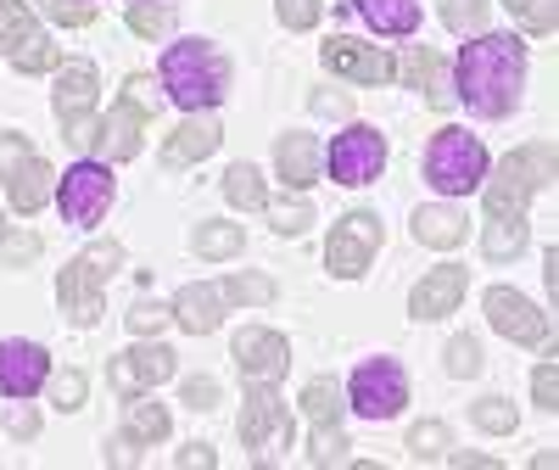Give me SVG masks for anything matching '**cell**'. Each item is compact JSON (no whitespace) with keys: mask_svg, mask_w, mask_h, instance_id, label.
Wrapping results in <instances>:
<instances>
[{"mask_svg":"<svg viewBox=\"0 0 559 470\" xmlns=\"http://www.w3.org/2000/svg\"><path fill=\"white\" fill-rule=\"evenodd\" d=\"M23 157H34V146H28V140L23 134H0V179H7Z\"/></svg>","mask_w":559,"mask_h":470,"instance_id":"cell-49","label":"cell"},{"mask_svg":"<svg viewBox=\"0 0 559 470\" xmlns=\"http://www.w3.org/2000/svg\"><path fill=\"white\" fill-rule=\"evenodd\" d=\"M57 45L45 39V34H34V39H23L17 51H12V62H17V73H45V68H57Z\"/></svg>","mask_w":559,"mask_h":470,"instance_id":"cell-37","label":"cell"},{"mask_svg":"<svg viewBox=\"0 0 559 470\" xmlns=\"http://www.w3.org/2000/svg\"><path fill=\"white\" fill-rule=\"evenodd\" d=\"M112 269H123V247H118V242H96L90 252H79V258L62 269V280H57L62 314L79 319V325H96V319H102V280H107Z\"/></svg>","mask_w":559,"mask_h":470,"instance_id":"cell-4","label":"cell"},{"mask_svg":"<svg viewBox=\"0 0 559 470\" xmlns=\"http://www.w3.org/2000/svg\"><path fill=\"white\" fill-rule=\"evenodd\" d=\"M453 465H459V470H498L492 454H453Z\"/></svg>","mask_w":559,"mask_h":470,"instance_id":"cell-54","label":"cell"},{"mask_svg":"<svg viewBox=\"0 0 559 470\" xmlns=\"http://www.w3.org/2000/svg\"><path fill=\"white\" fill-rule=\"evenodd\" d=\"M471 420L481 432H492V437H509L521 426V414H515V403L509 398H481V403H471Z\"/></svg>","mask_w":559,"mask_h":470,"instance_id":"cell-33","label":"cell"},{"mask_svg":"<svg viewBox=\"0 0 559 470\" xmlns=\"http://www.w3.org/2000/svg\"><path fill=\"white\" fill-rule=\"evenodd\" d=\"M442 23L459 34H487V0H442Z\"/></svg>","mask_w":559,"mask_h":470,"instance_id":"cell-36","label":"cell"},{"mask_svg":"<svg viewBox=\"0 0 559 470\" xmlns=\"http://www.w3.org/2000/svg\"><path fill=\"white\" fill-rule=\"evenodd\" d=\"M280 179H286V191H308V185L319 179L324 168V152H319V140L313 134H280Z\"/></svg>","mask_w":559,"mask_h":470,"instance_id":"cell-20","label":"cell"},{"mask_svg":"<svg viewBox=\"0 0 559 470\" xmlns=\"http://www.w3.org/2000/svg\"><path fill=\"white\" fill-rule=\"evenodd\" d=\"M84 392H90V381H84V369H62L57 375V387H51V398H57V409H84Z\"/></svg>","mask_w":559,"mask_h":470,"instance_id":"cell-43","label":"cell"},{"mask_svg":"<svg viewBox=\"0 0 559 470\" xmlns=\"http://www.w3.org/2000/svg\"><path fill=\"white\" fill-rule=\"evenodd\" d=\"M168 375H174V348H157V342L129 348L123 359H112V387L118 392H146V387L168 381Z\"/></svg>","mask_w":559,"mask_h":470,"instance_id":"cell-16","label":"cell"},{"mask_svg":"<svg viewBox=\"0 0 559 470\" xmlns=\"http://www.w3.org/2000/svg\"><path fill=\"white\" fill-rule=\"evenodd\" d=\"M274 12H280V23H286V28H313L324 17L319 0H274Z\"/></svg>","mask_w":559,"mask_h":470,"instance_id":"cell-44","label":"cell"},{"mask_svg":"<svg viewBox=\"0 0 559 470\" xmlns=\"http://www.w3.org/2000/svg\"><path fill=\"white\" fill-rule=\"evenodd\" d=\"M129 28L146 34V39H168L174 34V7L168 0H140V7H129Z\"/></svg>","mask_w":559,"mask_h":470,"instance_id":"cell-32","label":"cell"},{"mask_svg":"<svg viewBox=\"0 0 559 470\" xmlns=\"http://www.w3.org/2000/svg\"><path fill=\"white\" fill-rule=\"evenodd\" d=\"M548 179H554V146H548V140H537V146H526V152H509L498 163V179L492 185H503V191H515V197L532 202Z\"/></svg>","mask_w":559,"mask_h":470,"instance_id":"cell-14","label":"cell"},{"mask_svg":"<svg viewBox=\"0 0 559 470\" xmlns=\"http://www.w3.org/2000/svg\"><path fill=\"white\" fill-rule=\"evenodd\" d=\"M408 454H414L419 465L442 459V454H448V426H442V420H419V426L408 432Z\"/></svg>","mask_w":559,"mask_h":470,"instance_id":"cell-35","label":"cell"},{"mask_svg":"<svg viewBox=\"0 0 559 470\" xmlns=\"http://www.w3.org/2000/svg\"><path fill=\"white\" fill-rule=\"evenodd\" d=\"M397 73H403L414 90H426L437 107H453V90H448V79H442V57L431 51V45H408L403 62H397Z\"/></svg>","mask_w":559,"mask_h":470,"instance_id":"cell-23","label":"cell"},{"mask_svg":"<svg viewBox=\"0 0 559 470\" xmlns=\"http://www.w3.org/2000/svg\"><path fill=\"white\" fill-rule=\"evenodd\" d=\"M179 465H185V470H207V465H218V454H213L207 443H191V448L179 454Z\"/></svg>","mask_w":559,"mask_h":470,"instance_id":"cell-51","label":"cell"},{"mask_svg":"<svg viewBox=\"0 0 559 470\" xmlns=\"http://www.w3.org/2000/svg\"><path fill=\"white\" fill-rule=\"evenodd\" d=\"M163 84H168V102L185 113H213L229 90V62L213 51L207 39H179L168 45L163 57Z\"/></svg>","mask_w":559,"mask_h":470,"instance_id":"cell-2","label":"cell"},{"mask_svg":"<svg viewBox=\"0 0 559 470\" xmlns=\"http://www.w3.org/2000/svg\"><path fill=\"white\" fill-rule=\"evenodd\" d=\"M62 140L73 152H90L96 146V118H73V124H62Z\"/></svg>","mask_w":559,"mask_h":470,"instance_id":"cell-50","label":"cell"},{"mask_svg":"<svg viewBox=\"0 0 559 470\" xmlns=\"http://www.w3.org/2000/svg\"><path fill=\"white\" fill-rule=\"evenodd\" d=\"M414 235L426 247H459L464 235H471V219H464L459 208H419L414 213Z\"/></svg>","mask_w":559,"mask_h":470,"instance_id":"cell-25","label":"cell"},{"mask_svg":"<svg viewBox=\"0 0 559 470\" xmlns=\"http://www.w3.org/2000/svg\"><path fill=\"white\" fill-rule=\"evenodd\" d=\"M185 403L191 409H218V381L213 375H191V381H185Z\"/></svg>","mask_w":559,"mask_h":470,"instance_id":"cell-46","label":"cell"},{"mask_svg":"<svg viewBox=\"0 0 559 470\" xmlns=\"http://www.w3.org/2000/svg\"><path fill=\"white\" fill-rule=\"evenodd\" d=\"M376 247H381V219L376 213H347L331 230V242H324V263L342 280H358L369 269V258H376Z\"/></svg>","mask_w":559,"mask_h":470,"instance_id":"cell-8","label":"cell"},{"mask_svg":"<svg viewBox=\"0 0 559 470\" xmlns=\"http://www.w3.org/2000/svg\"><path fill=\"white\" fill-rule=\"evenodd\" d=\"M324 68L353 79V84H386L397 79V62L386 51H376V45H364L353 34H336V39H324Z\"/></svg>","mask_w":559,"mask_h":470,"instance_id":"cell-9","label":"cell"},{"mask_svg":"<svg viewBox=\"0 0 559 470\" xmlns=\"http://www.w3.org/2000/svg\"><path fill=\"white\" fill-rule=\"evenodd\" d=\"M140 129H146V107H134L129 96L96 124V146L90 152H102V163H129L140 152Z\"/></svg>","mask_w":559,"mask_h":470,"instance_id":"cell-13","label":"cell"},{"mask_svg":"<svg viewBox=\"0 0 559 470\" xmlns=\"http://www.w3.org/2000/svg\"><path fill=\"white\" fill-rule=\"evenodd\" d=\"M353 12L376 34H414L419 28V0H353Z\"/></svg>","mask_w":559,"mask_h":470,"instance_id":"cell-24","label":"cell"},{"mask_svg":"<svg viewBox=\"0 0 559 470\" xmlns=\"http://www.w3.org/2000/svg\"><path fill=\"white\" fill-rule=\"evenodd\" d=\"M218 140H224V129H218L213 113L185 118V124L168 134V146H163V168H191V163H202L207 152H218Z\"/></svg>","mask_w":559,"mask_h":470,"instance_id":"cell-17","label":"cell"},{"mask_svg":"<svg viewBox=\"0 0 559 470\" xmlns=\"http://www.w3.org/2000/svg\"><path fill=\"white\" fill-rule=\"evenodd\" d=\"M7 426H12V437H34V432H39V420H34L28 409H12V420H7Z\"/></svg>","mask_w":559,"mask_h":470,"instance_id":"cell-52","label":"cell"},{"mask_svg":"<svg viewBox=\"0 0 559 470\" xmlns=\"http://www.w3.org/2000/svg\"><path fill=\"white\" fill-rule=\"evenodd\" d=\"M51 375V359L34 342H0V392L7 398H34Z\"/></svg>","mask_w":559,"mask_h":470,"instance_id":"cell-12","label":"cell"},{"mask_svg":"<svg viewBox=\"0 0 559 470\" xmlns=\"http://www.w3.org/2000/svg\"><path fill=\"white\" fill-rule=\"evenodd\" d=\"M481 308H487V319H492V331H503L509 342H526V348L548 342V319H543V314H537L521 292L492 286V292L481 297Z\"/></svg>","mask_w":559,"mask_h":470,"instance_id":"cell-10","label":"cell"},{"mask_svg":"<svg viewBox=\"0 0 559 470\" xmlns=\"http://www.w3.org/2000/svg\"><path fill=\"white\" fill-rule=\"evenodd\" d=\"M224 197L236 202V208H247V213H258V208L269 202V191H263V179H258L252 163H236V168L224 174Z\"/></svg>","mask_w":559,"mask_h":470,"instance_id":"cell-29","label":"cell"},{"mask_svg":"<svg viewBox=\"0 0 559 470\" xmlns=\"http://www.w3.org/2000/svg\"><path fill=\"white\" fill-rule=\"evenodd\" d=\"M34 258H39V235L34 230H17V235L0 230V263L17 269V263H34Z\"/></svg>","mask_w":559,"mask_h":470,"instance_id":"cell-38","label":"cell"},{"mask_svg":"<svg viewBox=\"0 0 559 470\" xmlns=\"http://www.w3.org/2000/svg\"><path fill=\"white\" fill-rule=\"evenodd\" d=\"M274 297V280L269 274H236L224 286V303H269Z\"/></svg>","mask_w":559,"mask_h":470,"instance_id":"cell-40","label":"cell"},{"mask_svg":"<svg viewBox=\"0 0 559 470\" xmlns=\"http://www.w3.org/2000/svg\"><path fill=\"white\" fill-rule=\"evenodd\" d=\"M236 364L247 381H280L292 364V348L280 331H263V325H247V331L236 337Z\"/></svg>","mask_w":559,"mask_h":470,"instance_id":"cell-11","label":"cell"},{"mask_svg":"<svg viewBox=\"0 0 559 470\" xmlns=\"http://www.w3.org/2000/svg\"><path fill=\"white\" fill-rule=\"evenodd\" d=\"M481 359H487V353H481L476 337H453V342H448V375H459V381H464V375H476Z\"/></svg>","mask_w":559,"mask_h":470,"instance_id":"cell-39","label":"cell"},{"mask_svg":"<svg viewBox=\"0 0 559 470\" xmlns=\"http://www.w3.org/2000/svg\"><path fill=\"white\" fill-rule=\"evenodd\" d=\"M302 414L313 420V426H336V414H342V387L336 381H308V392H302Z\"/></svg>","mask_w":559,"mask_h":470,"instance_id":"cell-31","label":"cell"},{"mask_svg":"<svg viewBox=\"0 0 559 470\" xmlns=\"http://www.w3.org/2000/svg\"><path fill=\"white\" fill-rule=\"evenodd\" d=\"M123 437L129 443H163L168 437V409L163 403H146V398L123 403Z\"/></svg>","mask_w":559,"mask_h":470,"instance_id":"cell-27","label":"cell"},{"mask_svg":"<svg viewBox=\"0 0 559 470\" xmlns=\"http://www.w3.org/2000/svg\"><path fill=\"white\" fill-rule=\"evenodd\" d=\"M129 325H134L140 337H152V331H163V325H168V308H163V303H134Z\"/></svg>","mask_w":559,"mask_h":470,"instance_id":"cell-47","label":"cell"},{"mask_svg":"<svg viewBox=\"0 0 559 470\" xmlns=\"http://www.w3.org/2000/svg\"><path fill=\"white\" fill-rule=\"evenodd\" d=\"M45 7H51V17H57L62 28H84L90 17H96V7H90V0H45Z\"/></svg>","mask_w":559,"mask_h":470,"instance_id":"cell-45","label":"cell"},{"mask_svg":"<svg viewBox=\"0 0 559 470\" xmlns=\"http://www.w3.org/2000/svg\"><path fill=\"white\" fill-rule=\"evenodd\" d=\"M526 235H532L526 213H487V235H481V252H487L492 263H503V258H515V252L526 247Z\"/></svg>","mask_w":559,"mask_h":470,"instance_id":"cell-26","label":"cell"},{"mask_svg":"<svg viewBox=\"0 0 559 470\" xmlns=\"http://www.w3.org/2000/svg\"><path fill=\"white\" fill-rule=\"evenodd\" d=\"M129 102L152 113V79H140V73H134V79H129Z\"/></svg>","mask_w":559,"mask_h":470,"instance_id":"cell-53","label":"cell"},{"mask_svg":"<svg viewBox=\"0 0 559 470\" xmlns=\"http://www.w3.org/2000/svg\"><path fill=\"white\" fill-rule=\"evenodd\" d=\"M191 247L202 252V258H236L241 247H247V235H241V224H202L197 235H191Z\"/></svg>","mask_w":559,"mask_h":470,"instance_id":"cell-28","label":"cell"},{"mask_svg":"<svg viewBox=\"0 0 559 470\" xmlns=\"http://www.w3.org/2000/svg\"><path fill=\"white\" fill-rule=\"evenodd\" d=\"M324 163H331V179L336 185H369V179H381V168H386V134L369 129V124H347L336 134V146L324 152Z\"/></svg>","mask_w":559,"mask_h":470,"instance_id":"cell-5","label":"cell"},{"mask_svg":"<svg viewBox=\"0 0 559 470\" xmlns=\"http://www.w3.org/2000/svg\"><path fill=\"white\" fill-rule=\"evenodd\" d=\"M408 403V375L397 359H364L353 369V409L364 420H392Z\"/></svg>","mask_w":559,"mask_h":470,"instance_id":"cell-6","label":"cell"},{"mask_svg":"<svg viewBox=\"0 0 559 470\" xmlns=\"http://www.w3.org/2000/svg\"><path fill=\"white\" fill-rule=\"evenodd\" d=\"M464 286H471V274H464L459 263H448V269L426 274V280L408 292V314H414V319H448V314L459 308Z\"/></svg>","mask_w":559,"mask_h":470,"instance_id":"cell-15","label":"cell"},{"mask_svg":"<svg viewBox=\"0 0 559 470\" xmlns=\"http://www.w3.org/2000/svg\"><path fill=\"white\" fill-rule=\"evenodd\" d=\"M308 459H313V465H342V459H347L342 432H336V426H319V432H313V443H308Z\"/></svg>","mask_w":559,"mask_h":470,"instance_id":"cell-42","label":"cell"},{"mask_svg":"<svg viewBox=\"0 0 559 470\" xmlns=\"http://www.w3.org/2000/svg\"><path fill=\"white\" fill-rule=\"evenodd\" d=\"M7 185H12V208H17V213H39L45 202H51V191H57V174H51V163L34 152V157H23V163L7 174Z\"/></svg>","mask_w":559,"mask_h":470,"instance_id":"cell-21","label":"cell"},{"mask_svg":"<svg viewBox=\"0 0 559 470\" xmlns=\"http://www.w3.org/2000/svg\"><path fill=\"white\" fill-rule=\"evenodd\" d=\"M0 230H7V219H0Z\"/></svg>","mask_w":559,"mask_h":470,"instance_id":"cell-56","label":"cell"},{"mask_svg":"<svg viewBox=\"0 0 559 470\" xmlns=\"http://www.w3.org/2000/svg\"><path fill=\"white\" fill-rule=\"evenodd\" d=\"M263 213H269V224H274L280 235H302V230L313 224V202H308L302 191L280 197V202H263Z\"/></svg>","mask_w":559,"mask_h":470,"instance_id":"cell-30","label":"cell"},{"mask_svg":"<svg viewBox=\"0 0 559 470\" xmlns=\"http://www.w3.org/2000/svg\"><path fill=\"white\" fill-rule=\"evenodd\" d=\"M532 398H537L543 409L559 403V369H554V364H537V375H532Z\"/></svg>","mask_w":559,"mask_h":470,"instance_id":"cell-48","label":"cell"},{"mask_svg":"<svg viewBox=\"0 0 559 470\" xmlns=\"http://www.w3.org/2000/svg\"><path fill=\"white\" fill-rule=\"evenodd\" d=\"M426 179L437 185L442 197H471L481 191L487 179V146L471 134V129H442L426 152Z\"/></svg>","mask_w":559,"mask_h":470,"instance_id":"cell-3","label":"cell"},{"mask_svg":"<svg viewBox=\"0 0 559 470\" xmlns=\"http://www.w3.org/2000/svg\"><path fill=\"white\" fill-rule=\"evenodd\" d=\"M347 102L342 96H331V90H324V96H313V113H342Z\"/></svg>","mask_w":559,"mask_h":470,"instance_id":"cell-55","label":"cell"},{"mask_svg":"<svg viewBox=\"0 0 559 470\" xmlns=\"http://www.w3.org/2000/svg\"><path fill=\"white\" fill-rule=\"evenodd\" d=\"M96 90H102L96 62H68V68L57 73V118H62V124L90 118V113H96Z\"/></svg>","mask_w":559,"mask_h":470,"instance_id":"cell-19","label":"cell"},{"mask_svg":"<svg viewBox=\"0 0 559 470\" xmlns=\"http://www.w3.org/2000/svg\"><path fill=\"white\" fill-rule=\"evenodd\" d=\"M274 432H286V403L274 398V381H247V409H241V443L258 454Z\"/></svg>","mask_w":559,"mask_h":470,"instance_id":"cell-18","label":"cell"},{"mask_svg":"<svg viewBox=\"0 0 559 470\" xmlns=\"http://www.w3.org/2000/svg\"><path fill=\"white\" fill-rule=\"evenodd\" d=\"M521 79H526V45L521 34H476V45L459 51V96L481 118H509L521 107Z\"/></svg>","mask_w":559,"mask_h":470,"instance_id":"cell-1","label":"cell"},{"mask_svg":"<svg viewBox=\"0 0 559 470\" xmlns=\"http://www.w3.org/2000/svg\"><path fill=\"white\" fill-rule=\"evenodd\" d=\"M23 39H34V12L23 0H0V51H17Z\"/></svg>","mask_w":559,"mask_h":470,"instance_id":"cell-34","label":"cell"},{"mask_svg":"<svg viewBox=\"0 0 559 470\" xmlns=\"http://www.w3.org/2000/svg\"><path fill=\"white\" fill-rule=\"evenodd\" d=\"M57 197H62L68 224H102L112 208V168L107 163H73L57 179Z\"/></svg>","mask_w":559,"mask_h":470,"instance_id":"cell-7","label":"cell"},{"mask_svg":"<svg viewBox=\"0 0 559 470\" xmlns=\"http://www.w3.org/2000/svg\"><path fill=\"white\" fill-rule=\"evenodd\" d=\"M174 319H179L191 337H213L218 325H224V292H213V286H179Z\"/></svg>","mask_w":559,"mask_h":470,"instance_id":"cell-22","label":"cell"},{"mask_svg":"<svg viewBox=\"0 0 559 470\" xmlns=\"http://www.w3.org/2000/svg\"><path fill=\"white\" fill-rule=\"evenodd\" d=\"M526 23V34H554V0H503Z\"/></svg>","mask_w":559,"mask_h":470,"instance_id":"cell-41","label":"cell"}]
</instances>
